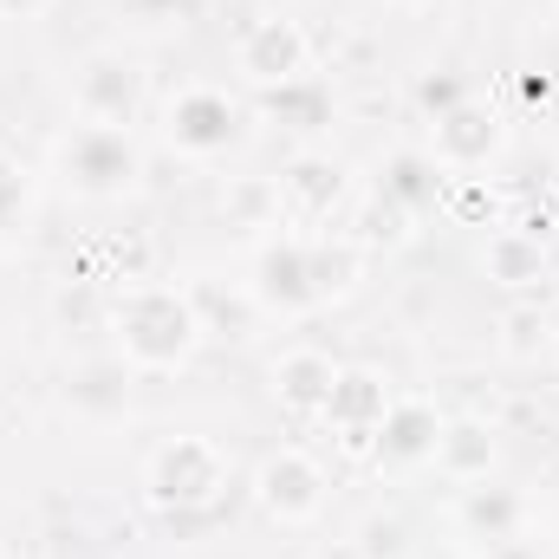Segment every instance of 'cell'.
<instances>
[{
	"label": "cell",
	"mask_w": 559,
	"mask_h": 559,
	"mask_svg": "<svg viewBox=\"0 0 559 559\" xmlns=\"http://www.w3.org/2000/svg\"><path fill=\"white\" fill-rule=\"evenodd\" d=\"M481 559H540V547L534 540H501V547H488Z\"/></svg>",
	"instance_id": "28"
},
{
	"label": "cell",
	"mask_w": 559,
	"mask_h": 559,
	"mask_svg": "<svg viewBox=\"0 0 559 559\" xmlns=\"http://www.w3.org/2000/svg\"><path fill=\"white\" fill-rule=\"evenodd\" d=\"M332 384H338V365H332L319 345H293V352H280V365H274V397L293 411V417H325V404H332Z\"/></svg>",
	"instance_id": "15"
},
{
	"label": "cell",
	"mask_w": 559,
	"mask_h": 559,
	"mask_svg": "<svg viewBox=\"0 0 559 559\" xmlns=\"http://www.w3.org/2000/svg\"><path fill=\"white\" fill-rule=\"evenodd\" d=\"M189 299H195V319H202V332H222V338H248V332H254V319H261V306H254V293H222V286H189Z\"/></svg>",
	"instance_id": "21"
},
{
	"label": "cell",
	"mask_w": 559,
	"mask_h": 559,
	"mask_svg": "<svg viewBox=\"0 0 559 559\" xmlns=\"http://www.w3.org/2000/svg\"><path fill=\"white\" fill-rule=\"evenodd\" d=\"M352 547H358V559H411V527H404V514L371 508V514L352 527Z\"/></svg>",
	"instance_id": "23"
},
{
	"label": "cell",
	"mask_w": 559,
	"mask_h": 559,
	"mask_svg": "<svg viewBox=\"0 0 559 559\" xmlns=\"http://www.w3.org/2000/svg\"><path fill=\"white\" fill-rule=\"evenodd\" d=\"M143 488H150L156 508H176V514L215 508L222 488H228V455H222L209 436H169V442L150 455Z\"/></svg>",
	"instance_id": "3"
},
{
	"label": "cell",
	"mask_w": 559,
	"mask_h": 559,
	"mask_svg": "<svg viewBox=\"0 0 559 559\" xmlns=\"http://www.w3.org/2000/svg\"><path fill=\"white\" fill-rule=\"evenodd\" d=\"M501 143H508V124H501V111H488L481 98H462L455 111L429 118V156H436L449 176L488 169V163L501 156Z\"/></svg>",
	"instance_id": "8"
},
{
	"label": "cell",
	"mask_w": 559,
	"mask_h": 559,
	"mask_svg": "<svg viewBox=\"0 0 559 559\" xmlns=\"http://www.w3.org/2000/svg\"><path fill=\"white\" fill-rule=\"evenodd\" d=\"M436 436H442V411L429 397H391V411L371 436L378 468H423L436 462Z\"/></svg>",
	"instance_id": "12"
},
{
	"label": "cell",
	"mask_w": 559,
	"mask_h": 559,
	"mask_svg": "<svg viewBox=\"0 0 559 559\" xmlns=\"http://www.w3.org/2000/svg\"><path fill=\"white\" fill-rule=\"evenodd\" d=\"M228 222H235V228H280L286 209H280L274 176H241V182H228Z\"/></svg>",
	"instance_id": "22"
},
{
	"label": "cell",
	"mask_w": 559,
	"mask_h": 559,
	"mask_svg": "<svg viewBox=\"0 0 559 559\" xmlns=\"http://www.w3.org/2000/svg\"><path fill=\"white\" fill-rule=\"evenodd\" d=\"M235 72H241L248 85H261V92L299 79V72H312V46H306L299 20H286V13L254 20V26L241 33V46H235Z\"/></svg>",
	"instance_id": "9"
},
{
	"label": "cell",
	"mask_w": 559,
	"mask_h": 559,
	"mask_svg": "<svg viewBox=\"0 0 559 559\" xmlns=\"http://www.w3.org/2000/svg\"><path fill=\"white\" fill-rule=\"evenodd\" d=\"M143 105V66L118 46H98L79 59V79H72V111L79 124H131Z\"/></svg>",
	"instance_id": "5"
},
{
	"label": "cell",
	"mask_w": 559,
	"mask_h": 559,
	"mask_svg": "<svg viewBox=\"0 0 559 559\" xmlns=\"http://www.w3.org/2000/svg\"><path fill=\"white\" fill-rule=\"evenodd\" d=\"M46 7H52V0H0V13H7V20H39Z\"/></svg>",
	"instance_id": "29"
},
{
	"label": "cell",
	"mask_w": 559,
	"mask_h": 559,
	"mask_svg": "<svg viewBox=\"0 0 559 559\" xmlns=\"http://www.w3.org/2000/svg\"><path fill=\"white\" fill-rule=\"evenodd\" d=\"M261 118H274L286 131H325L332 124V85L319 72H299L286 85H267L261 92Z\"/></svg>",
	"instance_id": "18"
},
{
	"label": "cell",
	"mask_w": 559,
	"mask_h": 559,
	"mask_svg": "<svg viewBox=\"0 0 559 559\" xmlns=\"http://www.w3.org/2000/svg\"><path fill=\"white\" fill-rule=\"evenodd\" d=\"M554 345V332H547V312L540 306H508L501 312V352L508 358H540Z\"/></svg>",
	"instance_id": "25"
},
{
	"label": "cell",
	"mask_w": 559,
	"mask_h": 559,
	"mask_svg": "<svg viewBox=\"0 0 559 559\" xmlns=\"http://www.w3.org/2000/svg\"><path fill=\"white\" fill-rule=\"evenodd\" d=\"M163 138L169 150L209 163V156H228L241 143V105L222 92V85H182L169 105H163Z\"/></svg>",
	"instance_id": "4"
},
{
	"label": "cell",
	"mask_w": 559,
	"mask_h": 559,
	"mask_svg": "<svg viewBox=\"0 0 559 559\" xmlns=\"http://www.w3.org/2000/svg\"><path fill=\"white\" fill-rule=\"evenodd\" d=\"M52 163H59V176H66V189L72 195H85V202H118V195H131L143 176V143L131 138V124H72L59 150H52Z\"/></svg>",
	"instance_id": "2"
},
{
	"label": "cell",
	"mask_w": 559,
	"mask_h": 559,
	"mask_svg": "<svg viewBox=\"0 0 559 559\" xmlns=\"http://www.w3.org/2000/svg\"><path fill=\"white\" fill-rule=\"evenodd\" d=\"M554 345H559V338H554Z\"/></svg>",
	"instance_id": "32"
},
{
	"label": "cell",
	"mask_w": 559,
	"mask_h": 559,
	"mask_svg": "<svg viewBox=\"0 0 559 559\" xmlns=\"http://www.w3.org/2000/svg\"><path fill=\"white\" fill-rule=\"evenodd\" d=\"M248 293H254L261 312H280V319L312 312L319 306V286H312V235H274V241H261Z\"/></svg>",
	"instance_id": "6"
},
{
	"label": "cell",
	"mask_w": 559,
	"mask_h": 559,
	"mask_svg": "<svg viewBox=\"0 0 559 559\" xmlns=\"http://www.w3.org/2000/svg\"><path fill=\"white\" fill-rule=\"evenodd\" d=\"M378 195H384V202H397L411 222H423L429 209H442V202H449V169H442L429 150H391V156H384V169H378Z\"/></svg>",
	"instance_id": "13"
},
{
	"label": "cell",
	"mask_w": 559,
	"mask_h": 559,
	"mask_svg": "<svg viewBox=\"0 0 559 559\" xmlns=\"http://www.w3.org/2000/svg\"><path fill=\"white\" fill-rule=\"evenodd\" d=\"M254 501H261L267 521L299 527V521H312V514L325 508V468H319L306 449H274V455H261V468H254Z\"/></svg>",
	"instance_id": "7"
},
{
	"label": "cell",
	"mask_w": 559,
	"mask_h": 559,
	"mask_svg": "<svg viewBox=\"0 0 559 559\" xmlns=\"http://www.w3.org/2000/svg\"><path fill=\"white\" fill-rule=\"evenodd\" d=\"M417 7H429V0H417Z\"/></svg>",
	"instance_id": "31"
},
{
	"label": "cell",
	"mask_w": 559,
	"mask_h": 559,
	"mask_svg": "<svg viewBox=\"0 0 559 559\" xmlns=\"http://www.w3.org/2000/svg\"><path fill=\"white\" fill-rule=\"evenodd\" d=\"M26 202H33V182H26V169L13 163V156H0V235L26 215Z\"/></svg>",
	"instance_id": "27"
},
{
	"label": "cell",
	"mask_w": 559,
	"mask_h": 559,
	"mask_svg": "<svg viewBox=\"0 0 559 559\" xmlns=\"http://www.w3.org/2000/svg\"><path fill=\"white\" fill-rule=\"evenodd\" d=\"M66 404L85 411V417H124V404H131V365H124V358L79 365L72 384H66Z\"/></svg>",
	"instance_id": "19"
},
{
	"label": "cell",
	"mask_w": 559,
	"mask_h": 559,
	"mask_svg": "<svg viewBox=\"0 0 559 559\" xmlns=\"http://www.w3.org/2000/svg\"><path fill=\"white\" fill-rule=\"evenodd\" d=\"M352 241H358V248H404V241H411V215L371 189L365 209H358V235H352Z\"/></svg>",
	"instance_id": "24"
},
{
	"label": "cell",
	"mask_w": 559,
	"mask_h": 559,
	"mask_svg": "<svg viewBox=\"0 0 559 559\" xmlns=\"http://www.w3.org/2000/svg\"><path fill=\"white\" fill-rule=\"evenodd\" d=\"M455 521L475 547H501V540H521L527 527V501L521 488H501V481H468L462 501H455Z\"/></svg>",
	"instance_id": "14"
},
{
	"label": "cell",
	"mask_w": 559,
	"mask_h": 559,
	"mask_svg": "<svg viewBox=\"0 0 559 559\" xmlns=\"http://www.w3.org/2000/svg\"><path fill=\"white\" fill-rule=\"evenodd\" d=\"M274 182H280V209H286L293 222H332V215L345 209V195H352L345 163L325 156V150H299Z\"/></svg>",
	"instance_id": "10"
},
{
	"label": "cell",
	"mask_w": 559,
	"mask_h": 559,
	"mask_svg": "<svg viewBox=\"0 0 559 559\" xmlns=\"http://www.w3.org/2000/svg\"><path fill=\"white\" fill-rule=\"evenodd\" d=\"M495 462H501V442H495V429L481 417H442V436H436V468L455 481V488H468V481H488L495 475Z\"/></svg>",
	"instance_id": "16"
},
{
	"label": "cell",
	"mask_w": 559,
	"mask_h": 559,
	"mask_svg": "<svg viewBox=\"0 0 559 559\" xmlns=\"http://www.w3.org/2000/svg\"><path fill=\"white\" fill-rule=\"evenodd\" d=\"M384 411H391V384H384L371 365H338L332 404H325V417L319 423H332L345 449H371V436H378Z\"/></svg>",
	"instance_id": "11"
},
{
	"label": "cell",
	"mask_w": 559,
	"mask_h": 559,
	"mask_svg": "<svg viewBox=\"0 0 559 559\" xmlns=\"http://www.w3.org/2000/svg\"><path fill=\"white\" fill-rule=\"evenodd\" d=\"M481 274L495 280V286H508V293L540 286L547 280V235H534V228H495L481 241Z\"/></svg>",
	"instance_id": "17"
},
{
	"label": "cell",
	"mask_w": 559,
	"mask_h": 559,
	"mask_svg": "<svg viewBox=\"0 0 559 559\" xmlns=\"http://www.w3.org/2000/svg\"><path fill=\"white\" fill-rule=\"evenodd\" d=\"M365 274V248L352 235H312V286H319V306L325 299H345Z\"/></svg>",
	"instance_id": "20"
},
{
	"label": "cell",
	"mask_w": 559,
	"mask_h": 559,
	"mask_svg": "<svg viewBox=\"0 0 559 559\" xmlns=\"http://www.w3.org/2000/svg\"><path fill=\"white\" fill-rule=\"evenodd\" d=\"M111 332H118V358L131 371H176L202 345L189 286H163V280H131L111 299Z\"/></svg>",
	"instance_id": "1"
},
{
	"label": "cell",
	"mask_w": 559,
	"mask_h": 559,
	"mask_svg": "<svg viewBox=\"0 0 559 559\" xmlns=\"http://www.w3.org/2000/svg\"><path fill=\"white\" fill-rule=\"evenodd\" d=\"M325 559H358V547H352V540H338V547H332Z\"/></svg>",
	"instance_id": "30"
},
{
	"label": "cell",
	"mask_w": 559,
	"mask_h": 559,
	"mask_svg": "<svg viewBox=\"0 0 559 559\" xmlns=\"http://www.w3.org/2000/svg\"><path fill=\"white\" fill-rule=\"evenodd\" d=\"M468 98V85L455 79V72H423L417 79V105H423V118H442V111H455Z\"/></svg>",
	"instance_id": "26"
}]
</instances>
